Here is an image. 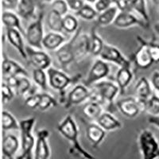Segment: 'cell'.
Instances as JSON below:
<instances>
[{"mask_svg": "<svg viewBox=\"0 0 159 159\" xmlns=\"http://www.w3.org/2000/svg\"><path fill=\"white\" fill-rule=\"evenodd\" d=\"M57 131L70 143L69 154L83 159H97L95 156L84 149L79 141V129L74 118L68 115L57 125Z\"/></svg>", "mask_w": 159, "mask_h": 159, "instance_id": "obj_1", "label": "cell"}, {"mask_svg": "<svg viewBox=\"0 0 159 159\" xmlns=\"http://www.w3.org/2000/svg\"><path fill=\"white\" fill-rule=\"evenodd\" d=\"M36 123V118L30 117L22 119L19 122L20 132H21V154L16 159H34L35 141L33 135V128Z\"/></svg>", "mask_w": 159, "mask_h": 159, "instance_id": "obj_2", "label": "cell"}, {"mask_svg": "<svg viewBox=\"0 0 159 159\" xmlns=\"http://www.w3.org/2000/svg\"><path fill=\"white\" fill-rule=\"evenodd\" d=\"M49 85L52 89L60 92L61 103L65 104L66 101L65 91L70 84H76L81 79V74H76L73 76H68L65 72L61 70L49 68L47 70Z\"/></svg>", "mask_w": 159, "mask_h": 159, "instance_id": "obj_3", "label": "cell"}, {"mask_svg": "<svg viewBox=\"0 0 159 159\" xmlns=\"http://www.w3.org/2000/svg\"><path fill=\"white\" fill-rule=\"evenodd\" d=\"M138 144L141 159H159V143L150 130H141L138 138Z\"/></svg>", "mask_w": 159, "mask_h": 159, "instance_id": "obj_4", "label": "cell"}, {"mask_svg": "<svg viewBox=\"0 0 159 159\" xmlns=\"http://www.w3.org/2000/svg\"><path fill=\"white\" fill-rule=\"evenodd\" d=\"M44 11H40L35 19L30 22L28 28L25 30V39L30 46L37 49H43L42 42L45 37L43 29L44 21Z\"/></svg>", "mask_w": 159, "mask_h": 159, "instance_id": "obj_5", "label": "cell"}, {"mask_svg": "<svg viewBox=\"0 0 159 159\" xmlns=\"http://www.w3.org/2000/svg\"><path fill=\"white\" fill-rule=\"evenodd\" d=\"M92 88L96 89L103 98L104 104L107 106L109 112H113L115 109V99L119 93H120L119 86L108 80H101L94 84Z\"/></svg>", "mask_w": 159, "mask_h": 159, "instance_id": "obj_6", "label": "cell"}, {"mask_svg": "<svg viewBox=\"0 0 159 159\" xmlns=\"http://www.w3.org/2000/svg\"><path fill=\"white\" fill-rule=\"evenodd\" d=\"M111 71L110 65L108 63L102 59L96 60V61L92 65L85 79L84 84L88 88L92 87L93 85L101 81L102 80L107 77Z\"/></svg>", "mask_w": 159, "mask_h": 159, "instance_id": "obj_7", "label": "cell"}, {"mask_svg": "<svg viewBox=\"0 0 159 159\" xmlns=\"http://www.w3.org/2000/svg\"><path fill=\"white\" fill-rule=\"evenodd\" d=\"M138 42L139 43V47L135 52L132 54L130 61L134 64L138 69H147L152 66L154 63L151 57L149 49L147 48L145 39L142 37H136Z\"/></svg>", "mask_w": 159, "mask_h": 159, "instance_id": "obj_8", "label": "cell"}, {"mask_svg": "<svg viewBox=\"0 0 159 159\" xmlns=\"http://www.w3.org/2000/svg\"><path fill=\"white\" fill-rule=\"evenodd\" d=\"M116 105L122 115L127 118H134L141 111H144L145 102L136 97H127L119 100Z\"/></svg>", "mask_w": 159, "mask_h": 159, "instance_id": "obj_9", "label": "cell"}, {"mask_svg": "<svg viewBox=\"0 0 159 159\" xmlns=\"http://www.w3.org/2000/svg\"><path fill=\"white\" fill-rule=\"evenodd\" d=\"M100 59L106 62H111L121 67H130L131 61L125 57L120 50L113 45L105 44L101 53L99 55Z\"/></svg>", "mask_w": 159, "mask_h": 159, "instance_id": "obj_10", "label": "cell"}, {"mask_svg": "<svg viewBox=\"0 0 159 159\" xmlns=\"http://www.w3.org/2000/svg\"><path fill=\"white\" fill-rule=\"evenodd\" d=\"M91 95V90L84 84L76 85L70 92H69L66 101L64 104L65 108L69 109L72 106L79 105L83 103L87 100H89Z\"/></svg>", "mask_w": 159, "mask_h": 159, "instance_id": "obj_11", "label": "cell"}, {"mask_svg": "<svg viewBox=\"0 0 159 159\" xmlns=\"http://www.w3.org/2000/svg\"><path fill=\"white\" fill-rule=\"evenodd\" d=\"M75 38H76V33L69 42H65L61 47H60L57 51H55L56 57L58 62L64 69H68L69 65L76 61L74 53V45Z\"/></svg>", "mask_w": 159, "mask_h": 159, "instance_id": "obj_12", "label": "cell"}, {"mask_svg": "<svg viewBox=\"0 0 159 159\" xmlns=\"http://www.w3.org/2000/svg\"><path fill=\"white\" fill-rule=\"evenodd\" d=\"M25 51L29 62L34 67V69L45 70L50 68L52 61L50 57L46 52L31 46H26Z\"/></svg>", "mask_w": 159, "mask_h": 159, "instance_id": "obj_13", "label": "cell"}, {"mask_svg": "<svg viewBox=\"0 0 159 159\" xmlns=\"http://www.w3.org/2000/svg\"><path fill=\"white\" fill-rule=\"evenodd\" d=\"M36 135L34 159H49L51 155L49 144V131L46 129H41L37 132Z\"/></svg>", "mask_w": 159, "mask_h": 159, "instance_id": "obj_14", "label": "cell"}, {"mask_svg": "<svg viewBox=\"0 0 159 159\" xmlns=\"http://www.w3.org/2000/svg\"><path fill=\"white\" fill-rule=\"evenodd\" d=\"M113 25L120 29H126L134 25H139L142 28L147 29L150 26V24L145 22L143 18L137 17L132 12H121V11H119Z\"/></svg>", "mask_w": 159, "mask_h": 159, "instance_id": "obj_15", "label": "cell"}, {"mask_svg": "<svg viewBox=\"0 0 159 159\" xmlns=\"http://www.w3.org/2000/svg\"><path fill=\"white\" fill-rule=\"evenodd\" d=\"M73 47L76 61H79L88 54H90V38L89 35L81 34V28H79L76 32Z\"/></svg>", "mask_w": 159, "mask_h": 159, "instance_id": "obj_16", "label": "cell"}, {"mask_svg": "<svg viewBox=\"0 0 159 159\" xmlns=\"http://www.w3.org/2000/svg\"><path fill=\"white\" fill-rule=\"evenodd\" d=\"M3 60L2 62V69L5 77L7 76H25L28 77L29 73L26 69L18 62L15 61L14 60L11 59L7 56L6 53H3Z\"/></svg>", "mask_w": 159, "mask_h": 159, "instance_id": "obj_17", "label": "cell"}, {"mask_svg": "<svg viewBox=\"0 0 159 159\" xmlns=\"http://www.w3.org/2000/svg\"><path fill=\"white\" fill-rule=\"evenodd\" d=\"M20 147V142L14 134L4 136L2 143V159H15V156Z\"/></svg>", "mask_w": 159, "mask_h": 159, "instance_id": "obj_18", "label": "cell"}, {"mask_svg": "<svg viewBox=\"0 0 159 159\" xmlns=\"http://www.w3.org/2000/svg\"><path fill=\"white\" fill-rule=\"evenodd\" d=\"M6 37L11 45L19 52L21 57L24 60L27 61V54H26V51H25L26 46L24 44L22 33L16 29H7Z\"/></svg>", "mask_w": 159, "mask_h": 159, "instance_id": "obj_19", "label": "cell"}, {"mask_svg": "<svg viewBox=\"0 0 159 159\" xmlns=\"http://www.w3.org/2000/svg\"><path fill=\"white\" fill-rule=\"evenodd\" d=\"M106 130H103L97 123H89L86 127V136L91 145L97 148L101 144L106 136Z\"/></svg>", "mask_w": 159, "mask_h": 159, "instance_id": "obj_20", "label": "cell"}, {"mask_svg": "<svg viewBox=\"0 0 159 159\" xmlns=\"http://www.w3.org/2000/svg\"><path fill=\"white\" fill-rule=\"evenodd\" d=\"M66 42V38L61 33L49 32L45 34L42 42V46L45 49L50 51H57Z\"/></svg>", "mask_w": 159, "mask_h": 159, "instance_id": "obj_21", "label": "cell"}, {"mask_svg": "<svg viewBox=\"0 0 159 159\" xmlns=\"http://www.w3.org/2000/svg\"><path fill=\"white\" fill-rule=\"evenodd\" d=\"M96 123L106 131L119 130L123 127L121 122L109 111L103 112L96 120Z\"/></svg>", "mask_w": 159, "mask_h": 159, "instance_id": "obj_22", "label": "cell"}, {"mask_svg": "<svg viewBox=\"0 0 159 159\" xmlns=\"http://www.w3.org/2000/svg\"><path fill=\"white\" fill-rule=\"evenodd\" d=\"M135 97L140 101L146 102L153 95L151 83L146 76H142L134 86Z\"/></svg>", "mask_w": 159, "mask_h": 159, "instance_id": "obj_23", "label": "cell"}, {"mask_svg": "<svg viewBox=\"0 0 159 159\" xmlns=\"http://www.w3.org/2000/svg\"><path fill=\"white\" fill-rule=\"evenodd\" d=\"M37 7L38 5L34 0H20L16 9L17 15L24 20H31L35 17Z\"/></svg>", "mask_w": 159, "mask_h": 159, "instance_id": "obj_24", "label": "cell"}, {"mask_svg": "<svg viewBox=\"0 0 159 159\" xmlns=\"http://www.w3.org/2000/svg\"><path fill=\"white\" fill-rule=\"evenodd\" d=\"M20 17L11 11H5L2 15V22L6 29H16L25 36V30L22 27Z\"/></svg>", "mask_w": 159, "mask_h": 159, "instance_id": "obj_25", "label": "cell"}, {"mask_svg": "<svg viewBox=\"0 0 159 159\" xmlns=\"http://www.w3.org/2000/svg\"><path fill=\"white\" fill-rule=\"evenodd\" d=\"M132 80H133V72L130 69V67L119 68L116 73V81L120 90V94H124L125 91L132 81Z\"/></svg>", "mask_w": 159, "mask_h": 159, "instance_id": "obj_26", "label": "cell"}, {"mask_svg": "<svg viewBox=\"0 0 159 159\" xmlns=\"http://www.w3.org/2000/svg\"><path fill=\"white\" fill-rule=\"evenodd\" d=\"M96 29H97L96 25H94V26H92L90 31V35H89V38H90V54L94 57H99L105 43L103 42L100 36L97 34Z\"/></svg>", "mask_w": 159, "mask_h": 159, "instance_id": "obj_27", "label": "cell"}, {"mask_svg": "<svg viewBox=\"0 0 159 159\" xmlns=\"http://www.w3.org/2000/svg\"><path fill=\"white\" fill-rule=\"evenodd\" d=\"M119 11L115 5H112L111 7L104 11L103 12L99 13L96 18L97 25L100 26H107V25L113 24L116 18L119 15Z\"/></svg>", "mask_w": 159, "mask_h": 159, "instance_id": "obj_28", "label": "cell"}, {"mask_svg": "<svg viewBox=\"0 0 159 159\" xmlns=\"http://www.w3.org/2000/svg\"><path fill=\"white\" fill-rule=\"evenodd\" d=\"M34 89L35 87L32 86L30 80L28 79V77L20 76L18 78V84H17L16 88L14 90H15L16 96H19V97L26 98L27 96H31V95L36 94L34 92H31V91L34 90Z\"/></svg>", "mask_w": 159, "mask_h": 159, "instance_id": "obj_29", "label": "cell"}, {"mask_svg": "<svg viewBox=\"0 0 159 159\" xmlns=\"http://www.w3.org/2000/svg\"><path fill=\"white\" fill-rule=\"evenodd\" d=\"M84 116L91 121H96L103 113V106L93 101H89L83 107Z\"/></svg>", "mask_w": 159, "mask_h": 159, "instance_id": "obj_30", "label": "cell"}, {"mask_svg": "<svg viewBox=\"0 0 159 159\" xmlns=\"http://www.w3.org/2000/svg\"><path fill=\"white\" fill-rule=\"evenodd\" d=\"M47 24L52 32H63V16L53 11H50L48 14Z\"/></svg>", "mask_w": 159, "mask_h": 159, "instance_id": "obj_31", "label": "cell"}, {"mask_svg": "<svg viewBox=\"0 0 159 159\" xmlns=\"http://www.w3.org/2000/svg\"><path fill=\"white\" fill-rule=\"evenodd\" d=\"M131 11H134L143 18L145 22L150 24V17L147 11L146 0H130Z\"/></svg>", "mask_w": 159, "mask_h": 159, "instance_id": "obj_32", "label": "cell"}, {"mask_svg": "<svg viewBox=\"0 0 159 159\" xmlns=\"http://www.w3.org/2000/svg\"><path fill=\"white\" fill-rule=\"evenodd\" d=\"M32 77L36 86L39 87L42 90L47 91L49 79H48V74L45 72V70L34 69L33 70Z\"/></svg>", "mask_w": 159, "mask_h": 159, "instance_id": "obj_33", "label": "cell"}, {"mask_svg": "<svg viewBox=\"0 0 159 159\" xmlns=\"http://www.w3.org/2000/svg\"><path fill=\"white\" fill-rule=\"evenodd\" d=\"M2 127L3 130H20V124L11 113L3 111L2 112Z\"/></svg>", "mask_w": 159, "mask_h": 159, "instance_id": "obj_34", "label": "cell"}, {"mask_svg": "<svg viewBox=\"0 0 159 159\" xmlns=\"http://www.w3.org/2000/svg\"><path fill=\"white\" fill-rule=\"evenodd\" d=\"M144 112L150 116H159V96L153 93L151 96L145 102Z\"/></svg>", "mask_w": 159, "mask_h": 159, "instance_id": "obj_35", "label": "cell"}, {"mask_svg": "<svg viewBox=\"0 0 159 159\" xmlns=\"http://www.w3.org/2000/svg\"><path fill=\"white\" fill-rule=\"evenodd\" d=\"M76 16L83 18L87 21H92V20L96 19L99 15V13L96 11L95 7H93L90 4L85 3L81 9L75 13Z\"/></svg>", "mask_w": 159, "mask_h": 159, "instance_id": "obj_36", "label": "cell"}, {"mask_svg": "<svg viewBox=\"0 0 159 159\" xmlns=\"http://www.w3.org/2000/svg\"><path fill=\"white\" fill-rule=\"evenodd\" d=\"M79 29V23L75 16L72 15H66L63 17V30L68 34H73Z\"/></svg>", "mask_w": 159, "mask_h": 159, "instance_id": "obj_37", "label": "cell"}, {"mask_svg": "<svg viewBox=\"0 0 159 159\" xmlns=\"http://www.w3.org/2000/svg\"><path fill=\"white\" fill-rule=\"evenodd\" d=\"M57 101L53 96L46 92L41 93V101H40V104L38 106V110L45 111L52 107H57Z\"/></svg>", "mask_w": 159, "mask_h": 159, "instance_id": "obj_38", "label": "cell"}, {"mask_svg": "<svg viewBox=\"0 0 159 159\" xmlns=\"http://www.w3.org/2000/svg\"><path fill=\"white\" fill-rule=\"evenodd\" d=\"M69 10V6L66 0H54L51 3V11L58 13L63 17L68 15Z\"/></svg>", "mask_w": 159, "mask_h": 159, "instance_id": "obj_39", "label": "cell"}, {"mask_svg": "<svg viewBox=\"0 0 159 159\" xmlns=\"http://www.w3.org/2000/svg\"><path fill=\"white\" fill-rule=\"evenodd\" d=\"M1 92H2V100L3 103L11 102L15 98V90L7 85L5 82L2 84L1 86Z\"/></svg>", "mask_w": 159, "mask_h": 159, "instance_id": "obj_40", "label": "cell"}, {"mask_svg": "<svg viewBox=\"0 0 159 159\" xmlns=\"http://www.w3.org/2000/svg\"><path fill=\"white\" fill-rule=\"evenodd\" d=\"M145 42L154 63H159V44L156 43L154 41L148 42L146 40H145Z\"/></svg>", "mask_w": 159, "mask_h": 159, "instance_id": "obj_41", "label": "cell"}, {"mask_svg": "<svg viewBox=\"0 0 159 159\" xmlns=\"http://www.w3.org/2000/svg\"><path fill=\"white\" fill-rule=\"evenodd\" d=\"M40 101H41V93H36L25 98V105L31 109H38Z\"/></svg>", "mask_w": 159, "mask_h": 159, "instance_id": "obj_42", "label": "cell"}, {"mask_svg": "<svg viewBox=\"0 0 159 159\" xmlns=\"http://www.w3.org/2000/svg\"><path fill=\"white\" fill-rule=\"evenodd\" d=\"M112 3L121 12H132L130 0H112Z\"/></svg>", "mask_w": 159, "mask_h": 159, "instance_id": "obj_43", "label": "cell"}, {"mask_svg": "<svg viewBox=\"0 0 159 159\" xmlns=\"http://www.w3.org/2000/svg\"><path fill=\"white\" fill-rule=\"evenodd\" d=\"M113 5L112 0H98L94 4V7L98 13H102Z\"/></svg>", "mask_w": 159, "mask_h": 159, "instance_id": "obj_44", "label": "cell"}, {"mask_svg": "<svg viewBox=\"0 0 159 159\" xmlns=\"http://www.w3.org/2000/svg\"><path fill=\"white\" fill-rule=\"evenodd\" d=\"M69 8L72 11H75V13L83 7L84 5V0H66Z\"/></svg>", "mask_w": 159, "mask_h": 159, "instance_id": "obj_45", "label": "cell"}, {"mask_svg": "<svg viewBox=\"0 0 159 159\" xmlns=\"http://www.w3.org/2000/svg\"><path fill=\"white\" fill-rule=\"evenodd\" d=\"M20 0H2V5L6 11H16Z\"/></svg>", "mask_w": 159, "mask_h": 159, "instance_id": "obj_46", "label": "cell"}, {"mask_svg": "<svg viewBox=\"0 0 159 159\" xmlns=\"http://www.w3.org/2000/svg\"><path fill=\"white\" fill-rule=\"evenodd\" d=\"M150 83L154 90L159 92V71H154L150 78Z\"/></svg>", "mask_w": 159, "mask_h": 159, "instance_id": "obj_47", "label": "cell"}, {"mask_svg": "<svg viewBox=\"0 0 159 159\" xmlns=\"http://www.w3.org/2000/svg\"><path fill=\"white\" fill-rule=\"evenodd\" d=\"M20 76H7V77H5V83L9 85L10 87L12 88L13 89H15L18 84V78Z\"/></svg>", "mask_w": 159, "mask_h": 159, "instance_id": "obj_48", "label": "cell"}, {"mask_svg": "<svg viewBox=\"0 0 159 159\" xmlns=\"http://www.w3.org/2000/svg\"><path fill=\"white\" fill-rule=\"evenodd\" d=\"M147 120L150 124L159 129V116H150Z\"/></svg>", "mask_w": 159, "mask_h": 159, "instance_id": "obj_49", "label": "cell"}, {"mask_svg": "<svg viewBox=\"0 0 159 159\" xmlns=\"http://www.w3.org/2000/svg\"><path fill=\"white\" fill-rule=\"evenodd\" d=\"M154 30L155 31V33L159 36V21L157 22H156L154 25Z\"/></svg>", "mask_w": 159, "mask_h": 159, "instance_id": "obj_50", "label": "cell"}, {"mask_svg": "<svg viewBox=\"0 0 159 159\" xmlns=\"http://www.w3.org/2000/svg\"><path fill=\"white\" fill-rule=\"evenodd\" d=\"M34 2H36L38 7L41 8V7H42V3H43V2H42V0H34Z\"/></svg>", "mask_w": 159, "mask_h": 159, "instance_id": "obj_51", "label": "cell"}, {"mask_svg": "<svg viewBox=\"0 0 159 159\" xmlns=\"http://www.w3.org/2000/svg\"><path fill=\"white\" fill-rule=\"evenodd\" d=\"M54 0H42V2L43 3H52Z\"/></svg>", "mask_w": 159, "mask_h": 159, "instance_id": "obj_52", "label": "cell"}, {"mask_svg": "<svg viewBox=\"0 0 159 159\" xmlns=\"http://www.w3.org/2000/svg\"><path fill=\"white\" fill-rule=\"evenodd\" d=\"M86 2H89V3H92V4H95L96 2H97L98 0H85Z\"/></svg>", "mask_w": 159, "mask_h": 159, "instance_id": "obj_53", "label": "cell"}, {"mask_svg": "<svg viewBox=\"0 0 159 159\" xmlns=\"http://www.w3.org/2000/svg\"><path fill=\"white\" fill-rule=\"evenodd\" d=\"M154 2L156 4V6L157 7V8H158V11H159V0H154Z\"/></svg>", "mask_w": 159, "mask_h": 159, "instance_id": "obj_54", "label": "cell"}, {"mask_svg": "<svg viewBox=\"0 0 159 159\" xmlns=\"http://www.w3.org/2000/svg\"><path fill=\"white\" fill-rule=\"evenodd\" d=\"M158 18H159V11H158Z\"/></svg>", "mask_w": 159, "mask_h": 159, "instance_id": "obj_55", "label": "cell"}, {"mask_svg": "<svg viewBox=\"0 0 159 159\" xmlns=\"http://www.w3.org/2000/svg\"><path fill=\"white\" fill-rule=\"evenodd\" d=\"M153 1H154V0H153Z\"/></svg>", "mask_w": 159, "mask_h": 159, "instance_id": "obj_56", "label": "cell"}]
</instances>
